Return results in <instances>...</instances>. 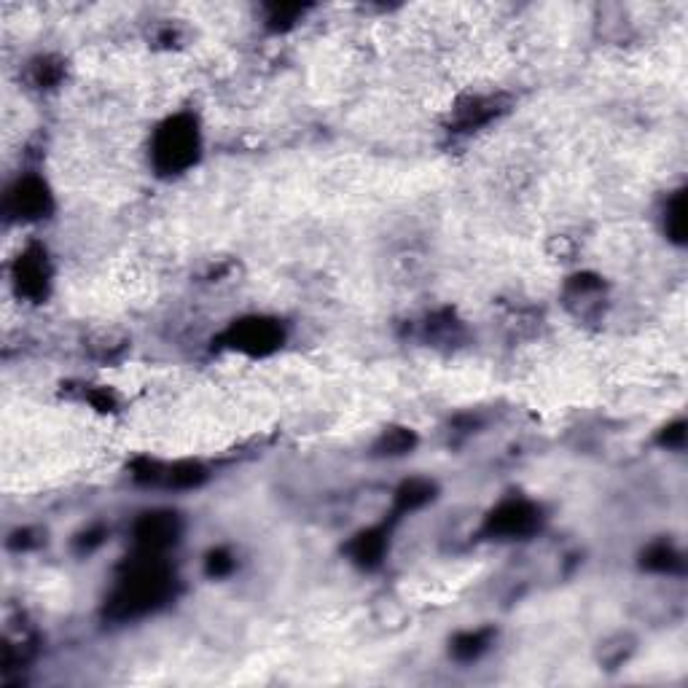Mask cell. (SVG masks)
<instances>
[{
	"label": "cell",
	"instance_id": "cell-1",
	"mask_svg": "<svg viewBox=\"0 0 688 688\" xmlns=\"http://www.w3.org/2000/svg\"><path fill=\"white\" fill-rule=\"evenodd\" d=\"M172 578L164 568L159 554L140 551V562H135L129 573L121 578L111 597V611L119 619H135L143 613L154 611L170 594Z\"/></svg>",
	"mask_w": 688,
	"mask_h": 688
},
{
	"label": "cell",
	"instance_id": "cell-2",
	"mask_svg": "<svg viewBox=\"0 0 688 688\" xmlns=\"http://www.w3.org/2000/svg\"><path fill=\"white\" fill-rule=\"evenodd\" d=\"M199 151H202V138H199L197 119L189 113L170 116L156 129L154 143H151V159L162 175H181L194 167Z\"/></svg>",
	"mask_w": 688,
	"mask_h": 688
},
{
	"label": "cell",
	"instance_id": "cell-3",
	"mask_svg": "<svg viewBox=\"0 0 688 688\" xmlns=\"http://www.w3.org/2000/svg\"><path fill=\"white\" fill-rule=\"evenodd\" d=\"M226 344L245 355H269L283 344V326L269 318H242L224 334Z\"/></svg>",
	"mask_w": 688,
	"mask_h": 688
},
{
	"label": "cell",
	"instance_id": "cell-4",
	"mask_svg": "<svg viewBox=\"0 0 688 688\" xmlns=\"http://www.w3.org/2000/svg\"><path fill=\"white\" fill-rule=\"evenodd\" d=\"M6 207L9 213L19 221H35V218H46V213L52 210V194H49V186L35 178V175H27V178H19L14 186H11L9 197H6Z\"/></svg>",
	"mask_w": 688,
	"mask_h": 688
},
{
	"label": "cell",
	"instance_id": "cell-5",
	"mask_svg": "<svg viewBox=\"0 0 688 688\" xmlns=\"http://www.w3.org/2000/svg\"><path fill=\"white\" fill-rule=\"evenodd\" d=\"M538 525V508L527 500H506L492 511L487 530L498 538H522Z\"/></svg>",
	"mask_w": 688,
	"mask_h": 688
},
{
	"label": "cell",
	"instance_id": "cell-6",
	"mask_svg": "<svg viewBox=\"0 0 688 688\" xmlns=\"http://www.w3.org/2000/svg\"><path fill=\"white\" fill-rule=\"evenodd\" d=\"M178 533H181L178 516L170 511H154L135 525V543L146 554H162L167 546L178 541Z\"/></svg>",
	"mask_w": 688,
	"mask_h": 688
},
{
	"label": "cell",
	"instance_id": "cell-7",
	"mask_svg": "<svg viewBox=\"0 0 688 688\" xmlns=\"http://www.w3.org/2000/svg\"><path fill=\"white\" fill-rule=\"evenodd\" d=\"M49 264H46V256H43L41 248L25 250L17 261V269H14V280H17V288L22 296L27 299H43L49 293Z\"/></svg>",
	"mask_w": 688,
	"mask_h": 688
},
{
	"label": "cell",
	"instance_id": "cell-8",
	"mask_svg": "<svg viewBox=\"0 0 688 688\" xmlns=\"http://www.w3.org/2000/svg\"><path fill=\"white\" fill-rule=\"evenodd\" d=\"M350 554L353 562H358L361 568H377L385 554V533L382 530H366V533L355 535V541L350 543Z\"/></svg>",
	"mask_w": 688,
	"mask_h": 688
},
{
	"label": "cell",
	"instance_id": "cell-9",
	"mask_svg": "<svg viewBox=\"0 0 688 688\" xmlns=\"http://www.w3.org/2000/svg\"><path fill=\"white\" fill-rule=\"evenodd\" d=\"M433 498V484L422 482V479H414V482H406L398 492V508L401 511H417L428 500Z\"/></svg>",
	"mask_w": 688,
	"mask_h": 688
},
{
	"label": "cell",
	"instance_id": "cell-10",
	"mask_svg": "<svg viewBox=\"0 0 688 688\" xmlns=\"http://www.w3.org/2000/svg\"><path fill=\"white\" fill-rule=\"evenodd\" d=\"M487 645H490V632H465V635L457 637L452 651H455L457 659L471 662V659H479L487 651Z\"/></svg>",
	"mask_w": 688,
	"mask_h": 688
},
{
	"label": "cell",
	"instance_id": "cell-11",
	"mask_svg": "<svg viewBox=\"0 0 688 688\" xmlns=\"http://www.w3.org/2000/svg\"><path fill=\"white\" fill-rule=\"evenodd\" d=\"M667 234H670L675 242H683V234H686V197L683 194H675L672 202H667Z\"/></svg>",
	"mask_w": 688,
	"mask_h": 688
},
{
	"label": "cell",
	"instance_id": "cell-12",
	"mask_svg": "<svg viewBox=\"0 0 688 688\" xmlns=\"http://www.w3.org/2000/svg\"><path fill=\"white\" fill-rule=\"evenodd\" d=\"M678 565L680 557L675 554L672 546H667V543H656V546H651L648 554H645V568L659 570V573H670V570H675Z\"/></svg>",
	"mask_w": 688,
	"mask_h": 688
},
{
	"label": "cell",
	"instance_id": "cell-13",
	"mask_svg": "<svg viewBox=\"0 0 688 688\" xmlns=\"http://www.w3.org/2000/svg\"><path fill=\"white\" fill-rule=\"evenodd\" d=\"M62 68L57 65V62L52 60H41L38 65H35V84L38 86H52L57 84V78H60Z\"/></svg>",
	"mask_w": 688,
	"mask_h": 688
},
{
	"label": "cell",
	"instance_id": "cell-14",
	"mask_svg": "<svg viewBox=\"0 0 688 688\" xmlns=\"http://www.w3.org/2000/svg\"><path fill=\"white\" fill-rule=\"evenodd\" d=\"M232 568L234 562L226 551H213V554L207 557V573H210V576H226Z\"/></svg>",
	"mask_w": 688,
	"mask_h": 688
}]
</instances>
